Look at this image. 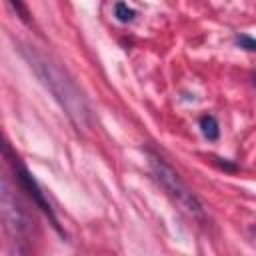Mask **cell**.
<instances>
[{
  "label": "cell",
  "instance_id": "1",
  "mask_svg": "<svg viewBox=\"0 0 256 256\" xmlns=\"http://www.w3.org/2000/svg\"><path fill=\"white\" fill-rule=\"evenodd\" d=\"M22 54L26 56V60L30 62V66L34 68L38 78L44 82V86L60 102V106L64 108L68 118L78 128H86L90 124V108H88L82 92L74 84V80L56 62H52L50 58L40 54L36 48H24Z\"/></svg>",
  "mask_w": 256,
  "mask_h": 256
},
{
  "label": "cell",
  "instance_id": "2",
  "mask_svg": "<svg viewBox=\"0 0 256 256\" xmlns=\"http://www.w3.org/2000/svg\"><path fill=\"white\" fill-rule=\"evenodd\" d=\"M150 168H152V174L156 176L158 184L166 190V194L174 200V204L180 210H184L190 216H202L204 214L200 200L194 196V192L184 184V180L178 176V172L170 164H166L158 156H150Z\"/></svg>",
  "mask_w": 256,
  "mask_h": 256
},
{
  "label": "cell",
  "instance_id": "3",
  "mask_svg": "<svg viewBox=\"0 0 256 256\" xmlns=\"http://www.w3.org/2000/svg\"><path fill=\"white\" fill-rule=\"evenodd\" d=\"M0 206H2V220L4 228L12 238L28 240L34 230V218L28 214L24 204L18 200V196L10 190L8 180H2V192H0Z\"/></svg>",
  "mask_w": 256,
  "mask_h": 256
},
{
  "label": "cell",
  "instance_id": "4",
  "mask_svg": "<svg viewBox=\"0 0 256 256\" xmlns=\"http://www.w3.org/2000/svg\"><path fill=\"white\" fill-rule=\"evenodd\" d=\"M14 170H16V178H18V182H20V186L28 192V196L42 208V212L50 218V222H52V226L56 228V230H60V226H58V220H56V216H54V212H52V208H50V204H48V200L44 198V192L40 190V186H38V182L32 178V174L22 166V164H18V162H14Z\"/></svg>",
  "mask_w": 256,
  "mask_h": 256
},
{
  "label": "cell",
  "instance_id": "5",
  "mask_svg": "<svg viewBox=\"0 0 256 256\" xmlns=\"http://www.w3.org/2000/svg\"><path fill=\"white\" fill-rule=\"evenodd\" d=\"M200 128H202V134L208 138V140H216L220 136V128H218V122L214 116L210 114H204L200 118Z\"/></svg>",
  "mask_w": 256,
  "mask_h": 256
},
{
  "label": "cell",
  "instance_id": "6",
  "mask_svg": "<svg viewBox=\"0 0 256 256\" xmlns=\"http://www.w3.org/2000/svg\"><path fill=\"white\" fill-rule=\"evenodd\" d=\"M114 16H116L120 22H132L134 16H136V12H134L132 8H128V4L116 2V6H114Z\"/></svg>",
  "mask_w": 256,
  "mask_h": 256
},
{
  "label": "cell",
  "instance_id": "7",
  "mask_svg": "<svg viewBox=\"0 0 256 256\" xmlns=\"http://www.w3.org/2000/svg\"><path fill=\"white\" fill-rule=\"evenodd\" d=\"M8 2H10V6L16 10V14H18L26 24H30V12H28L26 4H24L22 0H8Z\"/></svg>",
  "mask_w": 256,
  "mask_h": 256
},
{
  "label": "cell",
  "instance_id": "8",
  "mask_svg": "<svg viewBox=\"0 0 256 256\" xmlns=\"http://www.w3.org/2000/svg\"><path fill=\"white\" fill-rule=\"evenodd\" d=\"M236 42H238L240 48L250 50V52H256V38H250L248 34H240V36L236 38Z\"/></svg>",
  "mask_w": 256,
  "mask_h": 256
},
{
  "label": "cell",
  "instance_id": "9",
  "mask_svg": "<svg viewBox=\"0 0 256 256\" xmlns=\"http://www.w3.org/2000/svg\"><path fill=\"white\" fill-rule=\"evenodd\" d=\"M252 80H254V84H256V74H254V78H252Z\"/></svg>",
  "mask_w": 256,
  "mask_h": 256
}]
</instances>
